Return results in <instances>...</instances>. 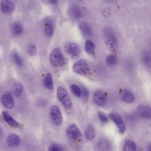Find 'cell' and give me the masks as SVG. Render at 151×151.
I'll return each mask as SVG.
<instances>
[{
  "label": "cell",
  "mask_w": 151,
  "mask_h": 151,
  "mask_svg": "<svg viewBox=\"0 0 151 151\" xmlns=\"http://www.w3.org/2000/svg\"><path fill=\"white\" fill-rule=\"evenodd\" d=\"M109 116L110 119L116 124L119 132L121 133H123L125 132L126 128L125 124L120 115L117 113L112 112L109 114Z\"/></svg>",
  "instance_id": "obj_5"
},
{
  "label": "cell",
  "mask_w": 151,
  "mask_h": 151,
  "mask_svg": "<svg viewBox=\"0 0 151 151\" xmlns=\"http://www.w3.org/2000/svg\"><path fill=\"white\" fill-rule=\"evenodd\" d=\"M123 100L128 104L133 103L135 101V96L130 91L126 90L124 91L122 94Z\"/></svg>",
  "instance_id": "obj_19"
},
{
  "label": "cell",
  "mask_w": 151,
  "mask_h": 151,
  "mask_svg": "<svg viewBox=\"0 0 151 151\" xmlns=\"http://www.w3.org/2000/svg\"><path fill=\"white\" fill-rule=\"evenodd\" d=\"M106 45L107 49L111 52L116 54L118 52V44L116 39L111 38L107 40Z\"/></svg>",
  "instance_id": "obj_16"
},
{
  "label": "cell",
  "mask_w": 151,
  "mask_h": 151,
  "mask_svg": "<svg viewBox=\"0 0 151 151\" xmlns=\"http://www.w3.org/2000/svg\"><path fill=\"white\" fill-rule=\"evenodd\" d=\"M78 26L80 31L84 36L86 37H90L92 35L91 28L86 22H80L78 24Z\"/></svg>",
  "instance_id": "obj_15"
},
{
  "label": "cell",
  "mask_w": 151,
  "mask_h": 151,
  "mask_svg": "<svg viewBox=\"0 0 151 151\" xmlns=\"http://www.w3.org/2000/svg\"><path fill=\"white\" fill-rule=\"evenodd\" d=\"M2 130H1V128H0V137H1V135H2Z\"/></svg>",
  "instance_id": "obj_36"
},
{
  "label": "cell",
  "mask_w": 151,
  "mask_h": 151,
  "mask_svg": "<svg viewBox=\"0 0 151 151\" xmlns=\"http://www.w3.org/2000/svg\"><path fill=\"white\" fill-rule=\"evenodd\" d=\"M12 31L14 35H19L22 34L23 31V28L21 24L18 23H15L12 27Z\"/></svg>",
  "instance_id": "obj_25"
},
{
  "label": "cell",
  "mask_w": 151,
  "mask_h": 151,
  "mask_svg": "<svg viewBox=\"0 0 151 151\" xmlns=\"http://www.w3.org/2000/svg\"><path fill=\"white\" fill-rule=\"evenodd\" d=\"M70 89L72 93L75 96L79 97L81 95V89L77 85L73 84L70 85Z\"/></svg>",
  "instance_id": "obj_26"
},
{
  "label": "cell",
  "mask_w": 151,
  "mask_h": 151,
  "mask_svg": "<svg viewBox=\"0 0 151 151\" xmlns=\"http://www.w3.org/2000/svg\"><path fill=\"white\" fill-rule=\"evenodd\" d=\"M23 90L22 85L19 83H16L14 86L13 91H14V94L16 97H19L22 95Z\"/></svg>",
  "instance_id": "obj_23"
},
{
  "label": "cell",
  "mask_w": 151,
  "mask_h": 151,
  "mask_svg": "<svg viewBox=\"0 0 151 151\" xmlns=\"http://www.w3.org/2000/svg\"><path fill=\"white\" fill-rule=\"evenodd\" d=\"M43 82H44L45 86L47 88L50 90L53 89L54 85L52 78V75L50 73H47L45 76L44 78Z\"/></svg>",
  "instance_id": "obj_21"
},
{
  "label": "cell",
  "mask_w": 151,
  "mask_h": 151,
  "mask_svg": "<svg viewBox=\"0 0 151 151\" xmlns=\"http://www.w3.org/2000/svg\"><path fill=\"white\" fill-rule=\"evenodd\" d=\"M81 91V94L83 95V98L85 100H88L89 96V92L88 90L86 87H82Z\"/></svg>",
  "instance_id": "obj_34"
},
{
  "label": "cell",
  "mask_w": 151,
  "mask_h": 151,
  "mask_svg": "<svg viewBox=\"0 0 151 151\" xmlns=\"http://www.w3.org/2000/svg\"><path fill=\"white\" fill-rule=\"evenodd\" d=\"M2 116L4 121L9 126L13 128H17L19 127V124L18 122L14 119L6 111H4L2 112Z\"/></svg>",
  "instance_id": "obj_17"
},
{
  "label": "cell",
  "mask_w": 151,
  "mask_h": 151,
  "mask_svg": "<svg viewBox=\"0 0 151 151\" xmlns=\"http://www.w3.org/2000/svg\"><path fill=\"white\" fill-rule=\"evenodd\" d=\"M104 33H105V36L107 38V39L111 38L116 39L115 35L111 28L108 27L105 29Z\"/></svg>",
  "instance_id": "obj_27"
},
{
  "label": "cell",
  "mask_w": 151,
  "mask_h": 151,
  "mask_svg": "<svg viewBox=\"0 0 151 151\" xmlns=\"http://www.w3.org/2000/svg\"><path fill=\"white\" fill-rule=\"evenodd\" d=\"M88 65L85 60L81 59L74 63L73 66V71L79 75H83L87 71Z\"/></svg>",
  "instance_id": "obj_6"
},
{
  "label": "cell",
  "mask_w": 151,
  "mask_h": 151,
  "mask_svg": "<svg viewBox=\"0 0 151 151\" xmlns=\"http://www.w3.org/2000/svg\"><path fill=\"white\" fill-rule=\"evenodd\" d=\"M48 151H63V149L60 145L53 144L49 146Z\"/></svg>",
  "instance_id": "obj_33"
},
{
  "label": "cell",
  "mask_w": 151,
  "mask_h": 151,
  "mask_svg": "<svg viewBox=\"0 0 151 151\" xmlns=\"http://www.w3.org/2000/svg\"><path fill=\"white\" fill-rule=\"evenodd\" d=\"M13 60L15 63L19 66H22L23 64V61L19 55L17 53H14L13 55Z\"/></svg>",
  "instance_id": "obj_29"
},
{
  "label": "cell",
  "mask_w": 151,
  "mask_h": 151,
  "mask_svg": "<svg viewBox=\"0 0 151 151\" xmlns=\"http://www.w3.org/2000/svg\"><path fill=\"white\" fill-rule=\"evenodd\" d=\"M1 104L9 109H13L15 106V101L11 93H5L2 95L1 99Z\"/></svg>",
  "instance_id": "obj_9"
},
{
  "label": "cell",
  "mask_w": 151,
  "mask_h": 151,
  "mask_svg": "<svg viewBox=\"0 0 151 151\" xmlns=\"http://www.w3.org/2000/svg\"><path fill=\"white\" fill-rule=\"evenodd\" d=\"M123 150L124 151H137V145L135 142L132 139H127L124 142Z\"/></svg>",
  "instance_id": "obj_20"
},
{
  "label": "cell",
  "mask_w": 151,
  "mask_h": 151,
  "mask_svg": "<svg viewBox=\"0 0 151 151\" xmlns=\"http://www.w3.org/2000/svg\"><path fill=\"white\" fill-rule=\"evenodd\" d=\"M45 32L47 36H51L54 32V26L52 23L49 22L46 24L45 29Z\"/></svg>",
  "instance_id": "obj_24"
},
{
  "label": "cell",
  "mask_w": 151,
  "mask_h": 151,
  "mask_svg": "<svg viewBox=\"0 0 151 151\" xmlns=\"http://www.w3.org/2000/svg\"><path fill=\"white\" fill-rule=\"evenodd\" d=\"M67 14L70 18L74 20H79L83 16L80 9L76 5H72L68 9Z\"/></svg>",
  "instance_id": "obj_8"
},
{
  "label": "cell",
  "mask_w": 151,
  "mask_h": 151,
  "mask_svg": "<svg viewBox=\"0 0 151 151\" xmlns=\"http://www.w3.org/2000/svg\"><path fill=\"white\" fill-rule=\"evenodd\" d=\"M151 146L149 145V146L148 147V149H147V151H151Z\"/></svg>",
  "instance_id": "obj_37"
},
{
  "label": "cell",
  "mask_w": 151,
  "mask_h": 151,
  "mask_svg": "<svg viewBox=\"0 0 151 151\" xmlns=\"http://www.w3.org/2000/svg\"><path fill=\"white\" fill-rule=\"evenodd\" d=\"M50 115L52 121L55 125H59L61 124L62 116L60 110L57 106L54 105L51 107Z\"/></svg>",
  "instance_id": "obj_4"
},
{
  "label": "cell",
  "mask_w": 151,
  "mask_h": 151,
  "mask_svg": "<svg viewBox=\"0 0 151 151\" xmlns=\"http://www.w3.org/2000/svg\"><path fill=\"white\" fill-rule=\"evenodd\" d=\"M67 134L70 139L75 140L82 137V133L76 124H73L68 127L67 129Z\"/></svg>",
  "instance_id": "obj_7"
},
{
  "label": "cell",
  "mask_w": 151,
  "mask_h": 151,
  "mask_svg": "<svg viewBox=\"0 0 151 151\" xmlns=\"http://www.w3.org/2000/svg\"><path fill=\"white\" fill-rule=\"evenodd\" d=\"M0 9L4 14H9L14 10V3L9 0L2 1L0 3Z\"/></svg>",
  "instance_id": "obj_11"
},
{
  "label": "cell",
  "mask_w": 151,
  "mask_h": 151,
  "mask_svg": "<svg viewBox=\"0 0 151 151\" xmlns=\"http://www.w3.org/2000/svg\"><path fill=\"white\" fill-rule=\"evenodd\" d=\"M137 113L142 118L150 119L151 118V108L148 105H142L137 109Z\"/></svg>",
  "instance_id": "obj_10"
},
{
  "label": "cell",
  "mask_w": 151,
  "mask_h": 151,
  "mask_svg": "<svg viewBox=\"0 0 151 151\" xmlns=\"http://www.w3.org/2000/svg\"><path fill=\"white\" fill-rule=\"evenodd\" d=\"M57 95L60 102L67 109H70L72 106V101L70 97L69 96L68 92L66 89L60 86L57 90Z\"/></svg>",
  "instance_id": "obj_2"
},
{
  "label": "cell",
  "mask_w": 151,
  "mask_h": 151,
  "mask_svg": "<svg viewBox=\"0 0 151 151\" xmlns=\"http://www.w3.org/2000/svg\"><path fill=\"white\" fill-rule=\"evenodd\" d=\"M93 101L96 105L99 106H102L106 103V98L102 91H97L93 93Z\"/></svg>",
  "instance_id": "obj_12"
},
{
  "label": "cell",
  "mask_w": 151,
  "mask_h": 151,
  "mask_svg": "<svg viewBox=\"0 0 151 151\" xmlns=\"http://www.w3.org/2000/svg\"><path fill=\"white\" fill-rule=\"evenodd\" d=\"M85 135L86 139L88 140H92L95 138L96 136L95 129L93 125L90 124L87 125L85 132Z\"/></svg>",
  "instance_id": "obj_18"
},
{
  "label": "cell",
  "mask_w": 151,
  "mask_h": 151,
  "mask_svg": "<svg viewBox=\"0 0 151 151\" xmlns=\"http://www.w3.org/2000/svg\"><path fill=\"white\" fill-rule=\"evenodd\" d=\"M95 48V45L92 41L90 40H86L85 44V49L87 53L90 55L93 53Z\"/></svg>",
  "instance_id": "obj_22"
},
{
  "label": "cell",
  "mask_w": 151,
  "mask_h": 151,
  "mask_svg": "<svg viewBox=\"0 0 151 151\" xmlns=\"http://www.w3.org/2000/svg\"><path fill=\"white\" fill-rule=\"evenodd\" d=\"M49 61L53 67L60 68L65 63L63 55L59 48H55L52 51L49 56Z\"/></svg>",
  "instance_id": "obj_1"
},
{
  "label": "cell",
  "mask_w": 151,
  "mask_h": 151,
  "mask_svg": "<svg viewBox=\"0 0 151 151\" xmlns=\"http://www.w3.org/2000/svg\"><path fill=\"white\" fill-rule=\"evenodd\" d=\"M116 61L117 60H116V58L114 55H109L107 57L106 59L107 63L110 66L114 65L116 63Z\"/></svg>",
  "instance_id": "obj_31"
},
{
  "label": "cell",
  "mask_w": 151,
  "mask_h": 151,
  "mask_svg": "<svg viewBox=\"0 0 151 151\" xmlns=\"http://www.w3.org/2000/svg\"><path fill=\"white\" fill-rule=\"evenodd\" d=\"M7 144L10 147L17 146L20 143V138L19 136L14 133L9 134L6 139Z\"/></svg>",
  "instance_id": "obj_13"
},
{
  "label": "cell",
  "mask_w": 151,
  "mask_h": 151,
  "mask_svg": "<svg viewBox=\"0 0 151 151\" xmlns=\"http://www.w3.org/2000/svg\"><path fill=\"white\" fill-rule=\"evenodd\" d=\"M97 147L99 151H110L112 145L109 140L102 139L97 143Z\"/></svg>",
  "instance_id": "obj_14"
},
{
  "label": "cell",
  "mask_w": 151,
  "mask_h": 151,
  "mask_svg": "<svg viewBox=\"0 0 151 151\" xmlns=\"http://www.w3.org/2000/svg\"><path fill=\"white\" fill-rule=\"evenodd\" d=\"M98 115L99 119L101 122L103 123H106L108 122V117L106 115V114L102 112V111H98Z\"/></svg>",
  "instance_id": "obj_30"
},
{
  "label": "cell",
  "mask_w": 151,
  "mask_h": 151,
  "mask_svg": "<svg viewBox=\"0 0 151 151\" xmlns=\"http://www.w3.org/2000/svg\"><path fill=\"white\" fill-rule=\"evenodd\" d=\"M64 50L66 53L73 58H77L80 55V46L76 43H67L64 46Z\"/></svg>",
  "instance_id": "obj_3"
},
{
  "label": "cell",
  "mask_w": 151,
  "mask_h": 151,
  "mask_svg": "<svg viewBox=\"0 0 151 151\" xmlns=\"http://www.w3.org/2000/svg\"><path fill=\"white\" fill-rule=\"evenodd\" d=\"M49 2L50 3H52V4H55L56 3H57V1H50Z\"/></svg>",
  "instance_id": "obj_35"
},
{
  "label": "cell",
  "mask_w": 151,
  "mask_h": 151,
  "mask_svg": "<svg viewBox=\"0 0 151 151\" xmlns=\"http://www.w3.org/2000/svg\"><path fill=\"white\" fill-rule=\"evenodd\" d=\"M142 60L143 63L147 67L150 68L151 65V59L150 55L147 52H145L142 56Z\"/></svg>",
  "instance_id": "obj_28"
},
{
  "label": "cell",
  "mask_w": 151,
  "mask_h": 151,
  "mask_svg": "<svg viewBox=\"0 0 151 151\" xmlns=\"http://www.w3.org/2000/svg\"><path fill=\"white\" fill-rule=\"evenodd\" d=\"M27 52L30 56H34L37 53L36 47L33 45H30L27 49Z\"/></svg>",
  "instance_id": "obj_32"
}]
</instances>
